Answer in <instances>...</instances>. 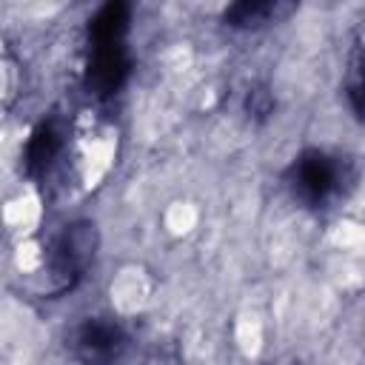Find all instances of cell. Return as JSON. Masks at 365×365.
<instances>
[{
	"label": "cell",
	"instance_id": "6da1fadb",
	"mask_svg": "<svg viewBox=\"0 0 365 365\" xmlns=\"http://www.w3.org/2000/svg\"><path fill=\"white\" fill-rule=\"evenodd\" d=\"M339 177H342L339 174V165L331 157H325V154H308L294 168V188H297V194L305 202L317 205V202H325L331 194L339 191Z\"/></svg>",
	"mask_w": 365,
	"mask_h": 365
},
{
	"label": "cell",
	"instance_id": "7a4b0ae2",
	"mask_svg": "<svg viewBox=\"0 0 365 365\" xmlns=\"http://www.w3.org/2000/svg\"><path fill=\"white\" fill-rule=\"evenodd\" d=\"M123 345H125V336H123V331L114 322L91 319L77 334V354L88 365H108V362H114L120 356Z\"/></svg>",
	"mask_w": 365,
	"mask_h": 365
}]
</instances>
